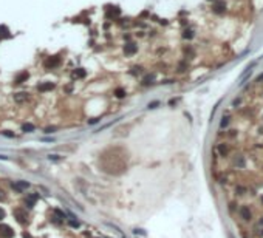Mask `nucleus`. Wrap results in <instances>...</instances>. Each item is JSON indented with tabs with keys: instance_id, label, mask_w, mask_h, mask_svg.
<instances>
[{
	"instance_id": "obj_1",
	"label": "nucleus",
	"mask_w": 263,
	"mask_h": 238,
	"mask_svg": "<svg viewBox=\"0 0 263 238\" xmlns=\"http://www.w3.org/2000/svg\"><path fill=\"white\" fill-rule=\"evenodd\" d=\"M13 215H14V218L17 220V223H20V224H25V223L28 221V212H26V209L17 207V209L13 210Z\"/></svg>"
},
{
	"instance_id": "obj_2",
	"label": "nucleus",
	"mask_w": 263,
	"mask_h": 238,
	"mask_svg": "<svg viewBox=\"0 0 263 238\" xmlns=\"http://www.w3.org/2000/svg\"><path fill=\"white\" fill-rule=\"evenodd\" d=\"M11 187H13V190L19 192V193H22V192H25L26 189L29 187V183H26V181H16V183L11 184Z\"/></svg>"
},
{
	"instance_id": "obj_3",
	"label": "nucleus",
	"mask_w": 263,
	"mask_h": 238,
	"mask_svg": "<svg viewBox=\"0 0 263 238\" xmlns=\"http://www.w3.org/2000/svg\"><path fill=\"white\" fill-rule=\"evenodd\" d=\"M0 237L2 238H13L14 230L11 229L8 224H0Z\"/></svg>"
},
{
	"instance_id": "obj_4",
	"label": "nucleus",
	"mask_w": 263,
	"mask_h": 238,
	"mask_svg": "<svg viewBox=\"0 0 263 238\" xmlns=\"http://www.w3.org/2000/svg\"><path fill=\"white\" fill-rule=\"evenodd\" d=\"M138 53V47H136L133 42H127L124 45V54L125 56H133Z\"/></svg>"
},
{
	"instance_id": "obj_5",
	"label": "nucleus",
	"mask_w": 263,
	"mask_h": 238,
	"mask_svg": "<svg viewBox=\"0 0 263 238\" xmlns=\"http://www.w3.org/2000/svg\"><path fill=\"white\" fill-rule=\"evenodd\" d=\"M28 97H29V94L26 91H19V93H14L13 99H14L16 104H23V102L28 101Z\"/></svg>"
},
{
	"instance_id": "obj_6",
	"label": "nucleus",
	"mask_w": 263,
	"mask_h": 238,
	"mask_svg": "<svg viewBox=\"0 0 263 238\" xmlns=\"http://www.w3.org/2000/svg\"><path fill=\"white\" fill-rule=\"evenodd\" d=\"M37 199H39V195H37V193H29V195H26V198H25V204H26V207L33 209V207L36 206Z\"/></svg>"
},
{
	"instance_id": "obj_7",
	"label": "nucleus",
	"mask_w": 263,
	"mask_h": 238,
	"mask_svg": "<svg viewBox=\"0 0 263 238\" xmlns=\"http://www.w3.org/2000/svg\"><path fill=\"white\" fill-rule=\"evenodd\" d=\"M60 65V59L58 57V56H53V57H48L47 62H45V68L47 70H50V68H56Z\"/></svg>"
},
{
	"instance_id": "obj_8",
	"label": "nucleus",
	"mask_w": 263,
	"mask_h": 238,
	"mask_svg": "<svg viewBox=\"0 0 263 238\" xmlns=\"http://www.w3.org/2000/svg\"><path fill=\"white\" fill-rule=\"evenodd\" d=\"M54 84L53 82H42V84L37 85V91L40 93H47V91H51V90H54Z\"/></svg>"
},
{
	"instance_id": "obj_9",
	"label": "nucleus",
	"mask_w": 263,
	"mask_h": 238,
	"mask_svg": "<svg viewBox=\"0 0 263 238\" xmlns=\"http://www.w3.org/2000/svg\"><path fill=\"white\" fill-rule=\"evenodd\" d=\"M28 77H29L28 71H22V73H19L17 76H16V79H14V84L20 85V84H23V82H26V79H28Z\"/></svg>"
},
{
	"instance_id": "obj_10",
	"label": "nucleus",
	"mask_w": 263,
	"mask_h": 238,
	"mask_svg": "<svg viewBox=\"0 0 263 238\" xmlns=\"http://www.w3.org/2000/svg\"><path fill=\"white\" fill-rule=\"evenodd\" d=\"M87 76V71L84 68H76L73 71V79H84Z\"/></svg>"
},
{
	"instance_id": "obj_11",
	"label": "nucleus",
	"mask_w": 263,
	"mask_h": 238,
	"mask_svg": "<svg viewBox=\"0 0 263 238\" xmlns=\"http://www.w3.org/2000/svg\"><path fill=\"white\" fill-rule=\"evenodd\" d=\"M34 130H36L34 124H31V122H25V124H22V131H23V133H33Z\"/></svg>"
},
{
	"instance_id": "obj_12",
	"label": "nucleus",
	"mask_w": 263,
	"mask_h": 238,
	"mask_svg": "<svg viewBox=\"0 0 263 238\" xmlns=\"http://www.w3.org/2000/svg\"><path fill=\"white\" fill-rule=\"evenodd\" d=\"M224 9H226V3L224 2H222V0H220V2H217L215 5H214V11L215 13H224Z\"/></svg>"
},
{
	"instance_id": "obj_13",
	"label": "nucleus",
	"mask_w": 263,
	"mask_h": 238,
	"mask_svg": "<svg viewBox=\"0 0 263 238\" xmlns=\"http://www.w3.org/2000/svg\"><path fill=\"white\" fill-rule=\"evenodd\" d=\"M153 81H155V74H153V73H152V74H147V76H144L143 82H141V85L147 87V85H150Z\"/></svg>"
},
{
	"instance_id": "obj_14",
	"label": "nucleus",
	"mask_w": 263,
	"mask_h": 238,
	"mask_svg": "<svg viewBox=\"0 0 263 238\" xmlns=\"http://www.w3.org/2000/svg\"><path fill=\"white\" fill-rule=\"evenodd\" d=\"M125 94H127V93H125V90H124V88H121V87H118V88L115 90V96H116V97H119V99L125 97Z\"/></svg>"
},
{
	"instance_id": "obj_15",
	"label": "nucleus",
	"mask_w": 263,
	"mask_h": 238,
	"mask_svg": "<svg viewBox=\"0 0 263 238\" xmlns=\"http://www.w3.org/2000/svg\"><path fill=\"white\" fill-rule=\"evenodd\" d=\"M53 213H54V217H58L59 220H62V221H64V220H65V218H67V215L64 213V212H62V210H60V209H54V210H53Z\"/></svg>"
},
{
	"instance_id": "obj_16",
	"label": "nucleus",
	"mask_w": 263,
	"mask_h": 238,
	"mask_svg": "<svg viewBox=\"0 0 263 238\" xmlns=\"http://www.w3.org/2000/svg\"><path fill=\"white\" fill-rule=\"evenodd\" d=\"M193 36H195V34H193V31L192 29H184V33H183V37H184V39H193Z\"/></svg>"
},
{
	"instance_id": "obj_17",
	"label": "nucleus",
	"mask_w": 263,
	"mask_h": 238,
	"mask_svg": "<svg viewBox=\"0 0 263 238\" xmlns=\"http://www.w3.org/2000/svg\"><path fill=\"white\" fill-rule=\"evenodd\" d=\"M3 136H6V138H16V135L13 133V131H9V130H3V131H0Z\"/></svg>"
},
{
	"instance_id": "obj_18",
	"label": "nucleus",
	"mask_w": 263,
	"mask_h": 238,
	"mask_svg": "<svg viewBox=\"0 0 263 238\" xmlns=\"http://www.w3.org/2000/svg\"><path fill=\"white\" fill-rule=\"evenodd\" d=\"M141 71H143V67H133V68H132V74H133V76L139 74Z\"/></svg>"
},
{
	"instance_id": "obj_19",
	"label": "nucleus",
	"mask_w": 263,
	"mask_h": 238,
	"mask_svg": "<svg viewBox=\"0 0 263 238\" xmlns=\"http://www.w3.org/2000/svg\"><path fill=\"white\" fill-rule=\"evenodd\" d=\"M70 226H71V227H79V226H81V221L73 218V220H70Z\"/></svg>"
},
{
	"instance_id": "obj_20",
	"label": "nucleus",
	"mask_w": 263,
	"mask_h": 238,
	"mask_svg": "<svg viewBox=\"0 0 263 238\" xmlns=\"http://www.w3.org/2000/svg\"><path fill=\"white\" fill-rule=\"evenodd\" d=\"M228 124H229V118H228V116H223V119H222V122H220V125H222V127H226Z\"/></svg>"
},
{
	"instance_id": "obj_21",
	"label": "nucleus",
	"mask_w": 263,
	"mask_h": 238,
	"mask_svg": "<svg viewBox=\"0 0 263 238\" xmlns=\"http://www.w3.org/2000/svg\"><path fill=\"white\" fill-rule=\"evenodd\" d=\"M158 105H159V102H158V101H153V102H149V105H147V107L153 110V108H156V107H158Z\"/></svg>"
},
{
	"instance_id": "obj_22",
	"label": "nucleus",
	"mask_w": 263,
	"mask_h": 238,
	"mask_svg": "<svg viewBox=\"0 0 263 238\" xmlns=\"http://www.w3.org/2000/svg\"><path fill=\"white\" fill-rule=\"evenodd\" d=\"M48 159L50 161H60V156H59V155H50Z\"/></svg>"
},
{
	"instance_id": "obj_23",
	"label": "nucleus",
	"mask_w": 263,
	"mask_h": 238,
	"mask_svg": "<svg viewBox=\"0 0 263 238\" xmlns=\"http://www.w3.org/2000/svg\"><path fill=\"white\" fill-rule=\"evenodd\" d=\"M133 233H135V235H146V232H144L143 229H135V230H133Z\"/></svg>"
},
{
	"instance_id": "obj_24",
	"label": "nucleus",
	"mask_w": 263,
	"mask_h": 238,
	"mask_svg": "<svg viewBox=\"0 0 263 238\" xmlns=\"http://www.w3.org/2000/svg\"><path fill=\"white\" fill-rule=\"evenodd\" d=\"M54 130H56V127H47L45 128V133H53Z\"/></svg>"
},
{
	"instance_id": "obj_25",
	"label": "nucleus",
	"mask_w": 263,
	"mask_h": 238,
	"mask_svg": "<svg viewBox=\"0 0 263 238\" xmlns=\"http://www.w3.org/2000/svg\"><path fill=\"white\" fill-rule=\"evenodd\" d=\"M2 199H5V192L0 189V201H2Z\"/></svg>"
},
{
	"instance_id": "obj_26",
	"label": "nucleus",
	"mask_w": 263,
	"mask_h": 238,
	"mask_svg": "<svg viewBox=\"0 0 263 238\" xmlns=\"http://www.w3.org/2000/svg\"><path fill=\"white\" fill-rule=\"evenodd\" d=\"M98 121H99L98 118H93V119H90V121H88V124H96Z\"/></svg>"
},
{
	"instance_id": "obj_27",
	"label": "nucleus",
	"mask_w": 263,
	"mask_h": 238,
	"mask_svg": "<svg viewBox=\"0 0 263 238\" xmlns=\"http://www.w3.org/2000/svg\"><path fill=\"white\" fill-rule=\"evenodd\" d=\"M177 102H178V99H170V101H169V105H175Z\"/></svg>"
},
{
	"instance_id": "obj_28",
	"label": "nucleus",
	"mask_w": 263,
	"mask_h": 238,
	"mask_svg": "<svg viewBox=\"0 0 263 238\" xmlns=\"http://www.w3.org/2000/svg\"><path fill=\"white\" fill-rule=\"evenodd\" d=\"M42 141H47V142H53V141H54V139H53V138H43V139H42Z\"/></svg>"
},
{
	"instance_id": "obj_29",
	"label": "nucleus",
	"mask_w": 263,
	"mask_h": 238,
	"mask_svg": "<svg viewBox=\"0 0 263 238\" xmlns=\"http://www.w3.org/2000/svg\"><path fill=\"white\" fill-rule=\"evenodd\" d=\"M3 218H5V212H3L2 209H0V220H3Z\"/></svg>"
},
{
	"instance_id": "obj_30",
	"label": "nucleus",
	"mask_w": 263,
	"mask_h": 238,
	"mask_svg": "<svg viewBox=\"0 0 263 238\" xmlns=\"http://www.w3.org/2000/svg\"><path fill=\"white\" fill-rule=\"evenodd\" d=\"M262 81H263V74H260V76L255 79V82H262Z\"/></svg>"
},
{
	"instance_id": "obj_31",
	"label": "nucleus",
	"mask_w": 263,
	"mask_h": 238,
	"mask_svg": "<svg viewBox=\"0 0 263 238\" xmlns=\"http://www.w3.org/2000/svg\"><path fill=\"white\" fill-rule=\"evenodd\" d=\"M0 159H3V161H6V159H8V156H5V155H0Z\"/></svg>"
},
{
	"instance_id": "obj_32",
	"label": "nucleus",
	"mask_w": 263,
	"mask_h": 238,
	"mask_svg": "<svg viewBox=\"0 0 263 238\" xmlns=\"http://www.w3.org/2000/svg\"><path fill=\"white\" fill-rule=\"evenodd\" d=\"M23 237H25V238H31V235H29V233H26V232L23 233Z\"/></svg>"
},
{
	"instance_id": "obj_33",
	"label": "nucleus",
	"mask_w": 263,
	"mask_h": 238,
	"mask_svg": "<svg viewBox=\"0 0 263 238\" xmlns=\"http://www.w3.org/2000/svg\"><path fill=\"white\" fill-rule=\"evenodd\" d=\"M0 39H2V37H0Z\"/></svg>"
}]
</instances>
